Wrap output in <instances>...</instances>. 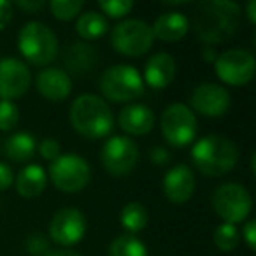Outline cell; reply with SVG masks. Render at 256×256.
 Segmentation results:
<instances>
[{
  "instance_id": "1",
  "label": "cell",
  "mask_w": 256,
  "mask_h": 256,
  "mask_svg": "<svg viewBox=\"0 0 256 256\" xmlns=\"http://www.w3.org/2000/svg\"><path fill=\"white\" fill-rule=\"evenodd\" d=\"M240 14V6L232 0H204L195 9L193 28L206 46L214 48L237 34Z\"/></svg>"
},
{
  "instance_id": "2",
  "label": "cell",
  "mask_w": 256,
  "mask_h": 256,
  "mask_svg": "<svg viewBox=\"0 0 256 256\" xmlns=\"http://www.w3.org/2000/svg\"><path fill=\"white\" fill-rule=\"evenodd\" d=\"M68 120L76 132L86 139H104L114 128V114L98 95L82 93L72 102Z\"/></svg>"
},
{
  "instance_id": "3",
  "label": "cell",
  "mask_w": 256,
  "mask_h": 256,
  "mask_svg": "<svg viewBox=\"0 0 256 256\" xmlns=\"http://www.w3.org/2000/svg\"><path fill=\"white\" fill-rule=\"evenodd\" d=\"M192 162L204 176L221 178L235 168L238 162V150L228 137L209 134L195 140L192 148Z\"/></svg>"
},
{
  "instance_id": "4",
  "label": "cell",
  "mask_w": 256,
  "mask_h": 256,
  "mask_svg": "<svg viewBox=\"0 0 256 256\" xmlns=\"http://www.w3.org/2000/svg\"><path fill=\"white\" fill-rule=\"evenodd\" d=\"M18 50L26 62L44 67L58 56V39L46 23L28 22L18 34Z\"/></svg>"
},
{
  "instance_id": "5",
  "label": "cell",
  "mask_w": 256,
  "mask_h": 256,
  "mask_svg": "<svg viewBox=\"0 0 256 256\" xmlns=\"http://www.w3.org/2000/svg\"><path fill=\"white\" fill-rule=\"evenodd\" d=\"M98 88L102 95L110 102L132 104L144 93L146 84H144L142 74L134 65L118 64L104 70Z\"/></svg>"
},
{
  "instance_id": "6",
  "label": "cell",
  "mask_w": 256,
  "mask_h": 256,
  "mask_svg": "<svg viewBox=\"0 0 256 256\" xmlns=\"http://www.w3.org/2000/svg\"><path fill=\"white\" fill-rule=\"evenodd\" d=\"M153 30L150 23H146L144 20H123L110 32V46L124 56H142L153 48Z\"/></svg>"
},
{
  "instance_id": "7",
  "label": "cell",
  "mask_w": 256,
  "mask_h": 256,
  "mask_svg": "<svg viewBox=\"0 0 256 256\" xmlns=\"http://www.w3.org/2000/svg\"><path fill=\"white\" fill-rule=\"evenodd\" d=\"M212 209L223 223H244L252 209V198L248 188L238 182H223L212 193Z\"/></svg>"
},
{
  "instance_id": "8",
  "label": "cell",
  "mask_w": 256,
  "mask_h": 256,
  "mask_svg": "<svg viewBox=\"0 0 256 256\" xmlns=\"http://www.w3.org/2000/svg\"><path fill=\"white\" fill-rule=\"evenodd\" d=\"M50 179L53 186L65 193H78L84 190L92 178V167L76 153L60 154L50 165Z\"/></svg>"
},
{
  "instance_id": "9",
  "label": "cell",
  "mask_w": 256,
  "mask_h": 256,
  "mask_svg": "<svg viewBox=\"0 0 256 256\" xmlns=\"http://www.w3.org/2000/svg\"><path fill=\"white\" fill-rule=\"evenodd\" d=\"M165 140L174 148H186L196 139V116L186 104H170L160 118Z\"/></svg>"
},
{
  "instance_id": "10",
  "label": "cell",
  "mask_w": 256,
  "mask_h": 256,
  "mask_svg": "<svg viewBox=\"0 0 256 256\" xmlns=\"http://www.w3.org/2000/svg\"><path fill=\"white\" fill-rule=\"evenodd\" d=\"M214 67H216V76L224 84L246 86L254 78L256 60L251 51L234 48V50L218 54Z\"/></svg>"
},
{
  "instance_id": "11",
  "label": "cell",
  "mask_w": 256,
  "mask_h": 256,
  "mask_svg": "<svg viewBox=\"0 0 256 256\" xmlns=\"http://www.w3.org/2000/svg\"><path fill=\"white\" fill-rule=\"evenodd\" d=\"M100 162L110 176H128L139 162V148L130 137L112 136L100 150Z\"/></svg>"
},
{
  "instance_id": "12",
  "label": "cell",
  "mask_w": 256,
  "mask_h": 256,
  "mask_svg": "<svg viewBox=\"0 0 256 256\" xmlns=\"http://www.w3.org/2000/svg\"><path fill=\"white\" fill-rule=\"evenodd\" d=\"M86 218L76 207H65L60 209L53 216L50 223V238L54 244L68 249L84 238L86 235Z\"/></svg>"
},
{
  "instance_id": "13",
  "label": "cell",
  "mask_w": 256,
  "mask_h": 256,
  "mask_svg": "<svg viewBox=\"0 0 256 256\" xmlns=\"http://www.w3.org/2000/svg\"><path fill=\"white\" fill-rule=\"evenodd\" d=\"M190 109L206 118H221L228 112L232 106V96L228 90L214 82H202L192 92Z\"/></svg>"
},
{
  "instance_id": "14",
  "label": "cell",
  "mask_w": 256,
  "mask_h": 256,
  "mask_svg": "<svg viewBox=\"0 0 256 256\" xmlns=\"http://www.w3.org/2000/svg\"><path fill=\"white\" fill-rule=\"evenodd\" d=\"M32 74L26 64L18 58L0 60V100H14L23 96L30 88Z\"/></svg>"
},
{
  "instance_id": "15",
  "label": "cell",
  "mask_w": 256,
  "mask_h": 256,
  "mask_svg": "<svg viewBox=\"0 0 256 256\" xmlns=\"http://www.w3.org/2000/svg\"><path fill=\"white\" fill-rule=\"evenodd\" d=\"M196 179L193 170L186 164L174 165L164 178V193L168 202L184 204L193 196Z\"/></svg>"
},
{
  "instance_id": "16",
  "label": "cell",
  "mask_w": 256,
  "mask_h": 256,
  "mask_svg": "<svg viewBox=\"0 0 256 256\" xmlns=\"http://www.w3.org/2000/svg\"><path fill=\"white\" fill-rule=\"evenodd\" d=\"M156 116L146 104H128L118 114V124L128 136H146L154 128Z\"/></svg>"
},
{
  "instance_id": "17",
  "label": "cell",
  "mask_w": 256,
  "mask_h": 256,
  "mask_svg": "<svg viewBox=\"0 0 256 256\" xmlns=\"http://www.w3.org/2000/svg\"><path fill=\"white\" fill-rule=\"evenodd\" d=\"M39 93L50 102H62L72 92V79L64 68L48 67L39 72L36 79Z\"/></svg>"
},
{
  "instance_id": "18",
  "label": "cell",
  "mask_w": 256,
  "mask_h": 256,
  "mask_svg": "<svg viewBox=\"0 0 256 256\" xmlns=\"http://www.w3.org/2000/svg\"><path fill=\"white\" fill-rule=\"evenodd\" d=\"M176 70H178V65L172 54L165 51L154 53L153 56H150L144 67V84L151 86L153 90H165L174 81Z\"/></svg>"
},
{
  "instance_id": "19",
  "label": "cell",
  "mask_w": 256,
  "mask_h": 256,
  "mask_svg": "<svg viewBox=\"0 0 256 256\" xmlns=\"http://www.w3.org/2000/svg\"><path fill=\"white\" fill-rule=\"evenodd\" d=\"M154 39L162 42H178L188 34L190 30V20L181 11H167L162 12L151 25Z\"/></svg>"
},
{
  "instance_id": "20",
  "label": "cell",
  "mask_w": 256,
  "mask_h": 256,
  "mask_svg": "<svg viewBox=\"0 0 256 256\" xmlns=\"http://www.w3.org/2000/svg\"><path fill=\"white\" fill-rule=\"evenodd\" d=\"M48 176L46 170L39 164L25 165L18 172V178H14L16 192L23 198H37L46 190Z\"/></svg>"
},
{
  "instance_id": "21",
  "label": "cell",
  "mask_w": 256,
  "mask_h": 256,
  "mask_svg": "<svg viewBox=\"0 0 256 256\" xmlns=\"http://www.w3.org/2000/svg\"><path fill=\"white\" fill-rule=\"evenodd\" d=\"M96 62V51L88 42H74L65 53V67L76 76L90 72Z\"/></svg>"
},
{
  "instance_id": "22",
  "label": "cell",
  "mask_w": 256,
  "mask_h": 256,
  "mask_svg": "<svg viewBox=\"0 0 256 256\" xmlns=\"http://www.w3.org/2000/svg\"><path fill=\"white\" fill-rule=\"evenodd\" d=\"M37 150V140L28 132H16L6 140L4 151L6 156L16 164H25L34 156Z\"/></svg>"
},
{
  "instance_id": "23",
  "label": "cell",
  "mask_w": 256,
  "mask_h": 256,
  "mask_svg": "<svg viewBox=\"0 0 256 256\" xmlns=\"http://www.w3.org/2000/svg\"><path fill=\"white\" fill-rule=\"evenodd\" d=\"M109 30V22L98 11H86L78 16L76 22V32L84 40H96Z\"/></svg>"
},
{
  "instance_id": "24",
  "label": "cell",
  "mask_w": 256,
  "mask_h": 256,
  "mask_svg": "<svg viewBox=\"0 0 256 256\" xmlns=\"http://www.w3.org/2000/svg\"><path fill=\"white\" fill-rule=\"evenodd\" d=\"M148 209L140 202H128L120 212V223L128 235H137L148 226Z\"/></svg>"
},
{
  "instance_id": "25",
  "label": "cell",
  "mask_w": 256,
  "mask_h": 256,
  "mask_svg": "<svg viewBox=\"0 0 256 256\" xmlns=\"http://www.w3.org/2000/svg\"><path fill=\"white\" fill-rule=\"evenodd\" d=\"M109 256H148V248L137 235L123 234L110 242Z\"/></svg>"
},
{
  "instance_id": "26",
  "label": "cell",
  "mask_w": 256,
  "mask_h": 256,
  "mask_svg": "<svg viewBox=\"0 0 256 256\" xmlns=\"http://www.w3.org/2000/svg\"><path fill=\"white\" fill-rule=\"evenodd\" d=\"M214 244L220 251L223 252H230L234 251L235 248L238 246L240 242V232L235 224L232 223H221L216 226L214 230Z\"/></svg>"
},
{
  "instance_id": "27",
  "label": "cell",
  "mask_w": 256,
  "mask_h": 256,
  "mask_svg": "<svg viewBox=\"0 0 256 256\" xmlns=\"http://www.w3.org/2000/svg\"><path fill=\"white\" fill-rule=\"evenodd\" d=\"M51 14L60 22H70L78 18L81 11L84 9V4L81 0H53L50 2Z\"/></svg>"
},
{
  "instance_id": "28",
  "label": "cell",
  "mask_w": 256,
  "mask_h": 256,
  "mask_svg": "<svg viewBox=\"0 0 256 256\" xmlns=\"http://www.w3.org/2000/svg\"><path fill=\"white\" fill-rule=\"evenodd\" d=\"M98 8H100V11L109 16V18L120 20L132 12L134 2L132 0H100Z\"/></svg>"
},
{
  "instance_id": "29",
  "label": "cell",
  "mask_w": 256,
  "mask_h": 256,
  "mask_svg": "<svg viewBox=\"0 0 256 256\" xmlns=\"http://www.w3.org/2000/svg\"><path fill=\"white\" fill-rule=\"evenodd\" d=\"M20 121V109L11 100H0V130L9 132L18 124Z\"/></svg>"
},
{
  "instance_id": "30",
  "label": "cell",
  "mask_w": 256,
  "mask_h": 256,
  "mask_svg": "<svg viewBox=\"0 0 256 256\" xmlns=\"http://www.w3.org/2000/svg\"><path fill=\"white\" fill-rule=\"evenodd\" d=\"M26 251L30 256H48L51 252L50 240L44 234H32L26 238Z\"/></svg>"
},
{
  "instance_id": "31",
  "label": "cell",
  "mask_w": 256,
  "mask_h": 256,
  "mask_svg": "<svg viewBox=\"0 0 256 256\" xmlns=\"http://www.w3.org/2000/svg\"><path fill=\"white\" fill-rule=\"evenodd\" d=\"M39 153H40V156H42L44 160L54 162L62 154V146H60V142H58L56 139H53V137H46V139L40 140Z\"/></svg>"
},
{
  "instance_id": "32",
  "label": "cell",
  "mask_w": 256,
  "mask_h": 256,
  "mask_svg": "<svg viewBox=\"0 0 256 256\" xmlns=\"http://www.w3.org/2000/svg\"><path fill=\"white\" fill-rule=\"evenodd\" d=\"M14 14V4L9 0H0V30H6L12 22Z\"/></svg>"
},
{
  "instance_id": "33",
  "label": "cell",
  "mask_w": 256,
  "mask_h": 256,
  "mask_svg": "<svg viewBox=\"0 0 256 256\" xmlns=\"http://www.w3.org/2000/svg\"><path fill=\"white\" fill-rule=\"evenodd\" d=\"M242 238H244V242L248 244V248L251 249V251H254L256 249V221L254 220H249L244 223V226H242Z\"/></svg>"
},
{
  "instance_id": "34",
  "label": "cell",
  "mask_w": 256,
  "mask_h": 256,
  "mask_svg": "<svg viewBox=\"0 0 256 256\" xmlns=\"http://www.w3.org/2000/svg\"><path fill=\"white\" fill-rule=\"evenodd\" d=\"M14 184V172L8 164L0 162V192H6Z\"/></svg>"
},
{
  "instance_id": "35",
  "label": "cell",
  "mask_w": 256,
  "mask_h": 256,
  "mask_svg": "<svg viewBox=\"0 0 256 256\" xmlns=\"http://www.w3.org/2000/svg\"><path fill=\"white\" fill-rule=\"evenodd\" d=\"M150 158L154 165H167L168 160H170V154L165 148L162 146H154L153 150L150 151Z\"/></svg>"
},
{
  "instance_id": "36",
  "label": "cell",
  "mask_w": 256,
  "mask_h": 256,
  "mask_svg": "<svg viewBox=\"0 0 256 256\" xmlns=\"http://www.w3.org/2000/svg\"><path fill=\"white\" fill-rule=\"evenodd\" d=\"M16 6H18V9H22V11L39 12L40 9L46 6V2H44V0H20V2H16Z\"/></svg>"
},
{
  "instance_id": "37",
  "label": "cell",
  "mask_w": 256,
  "mask_h": 256,
  "mask_svg": "<svg viewBox=\"0 0 256 256\" xmlns=\"http://www.w3.org/2000/svg\"><path fill=\"white\" fill-rule=\"evenodd\" d=\"M246 14H248V20L251 25L256 23V0H249L248 6H246Z\"/></svg>"
},
{
  "instance_id": "38",
  "label": "cell",
  "mask_w": 256,
  "mask_h": 256,
  "mask_svg": "<svg viewBox=\"0 0 256 256\" xmlns=\"http://www.w3.org/2000/svg\"><path fill=\"white\" fill-rule=\"evenodd\" d=\"M202 54H204V60L209 62V64H214V62H216V58H218L216 50H214V48H210V46H206V48H204Z\"/></svg>"
},
{
  "instance_id": "39",
  "label": "cell",
  "mask_w": 256,
  "mask_h": 256,
  "mask_svg": "<svg viewBox=\"0 0 256 256\" xmlns=\"http://www.w3.org/2000/svg\"><path fill=\"white\" fill-rule=\"evenodd\" d=\"M48 256H82V254H79V252H76V251H72V249H54V251H51Z\"/></svg>"
}]
</instances>
